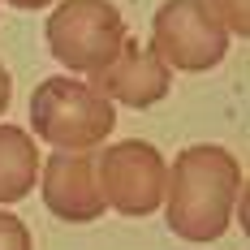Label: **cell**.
Here are the masks:
<instances>
[{"mask_svg": "<svg viewBox=\"0 0 250 250\" xmlns=\"http://www.w3.org/2000/svg\"><path fill=\"white\" fill-rule=\"evenodd\" d=\"M151 52L168 69L203 74L229 56V30L203 0H164L151 18Z\"/></svg>", "mask_w": 250, "mask_h": 250, "instance_id": "4", "label": "cell"}, {"mask_svg": "<svg viewBox=\"0 0 250 250\" xmlns=\"http://www.w3.org/2000/svg\"><path fill=\"white\" fill-rule=\"evenodd\" d=\"M0 250H35L30 229H26L13 211H0Z\"/></svg>", "mask_w": 250, "mask_h": 250, "instance_id": "10", "label": "cell"}, {"mask_svg": "<svg viewBox=\"0 0 250 250\" xmlns=\"http://www.w3.org/2000/svg\"><path fill=\"white\" fill-rule=\"evenodd\" d=\"M246 173L242 164L216 143H194L173 160L168 181H164V216L168 229L186 242H216L225 237L233 207L242 199Z\"/></svg>", "mask_w": 250, "mask_h": 250, "instance_id": "1", "label": "cell"}, {"mask_svg": "<svg viewBox=\"0 0 250 250\" xmlns=\"http://www.w3.org/2000/svg\"><path fill=\"white\" fill-rule=\"evenodd\" d=\"M203 4L216 13V22L225 26L229 35H237V39L250 35V0H203Z\"/></svg>", "mask_w": 250, "mask_h": 250, "instance_id": "9", "label": "cell"}, {"mask_svg": "<svg viewBox=\"0 0 250 250\" xmlns=\"http://www.w3.org/2000/svg\"><path fill=\"white\" fill-rule=\"evenodd\" d=\"M9 100H13V78H9V69L0 65V117L9 112Z\"/></svg>", "mask_w": 250, "mask_h": 250, "instance_id": "11", "label": "cell"}, {"mask_svg": "<svg viewBox=\"0 0 250 250\" xmlns=\"http://www.w3.org/2000/svg\"><path fill=\"white\" fill-rule=\"evenodd\" d=\"M91 91H100L108 104H129V108H151V104L168 100L173 91V69L155 56L151 48H138L134 35H125L121 52L91 74Z\"/></svg>", "mask_w": 250, "mask_h": 250, "instance_id": "7", "label": "cell"}, {"mask_svg": "<svg viewBox=\"0 0 250 250\" xmlns=\"http://www.w3.org/2000/svg\"><path fill=\"white\" fill-rule=\"evenodd\" d=\"M95 177H100V194L108 207H117L121 216H151L164 203L168 164L151 143L129 138L95 155Z\"/></svg>", "mask_w": 250, "mask_h": 250, "instance_id": "5", "label": "cell"}, {"mask_svg": "<svg viewBox=\"0 0 250 250\" xmlns=\"http://www.w3.org/2000/svg\"><path fill=\"white\" fill-rule=\"evenodd\" d=\"M43 155L35 147V134L22 125H0V203H18L35 190Z\"/></svg>", "mask_w": 250, "mask_h": 250, "instance_id": "8", "label": "cell"}, {"mask_svg": "<svg viewBox=\"0 0 250 250\" xmlns=\"http://www.w3.org/2000/svg\"><path fill=\"white\" fill-rule=\"evenodd\" d=\"M39 186H43V207L65 225H95L108 211L91 151H52V155H43Z\"/></svg>", "mask_w": 250, "mask_h": 250, "instance_id": "6", "label": "cell"}, {"mask_svg": "<svg viewBox=\"0 0 250 250\" xmlns=\"http://www.w3.org/2000/svg\"><path fill=\"white\" fill-rule=\"evenodd\" d=\"M125 22L112 0H61L56 13L48 18V48L52 56L78 69V74H95L104 69L125 43Z\"/></svg>", "mask_w": 250, "mask_h": 250, "instance_id": "3", "label": "cell"}, {"mask_svg": "<svg viewBox=\"0 0 250 250\" xmlns=\"http://www.w3.org/2000/svg\"><path fill=\"white\" fill-rule=\"evenodd\" d=\"M9 4H18V9H43V4H52V0H9Z\"/></svg>", "mask_w": 250, "mask_h": 250, "instance_id": "12", "label": "cell"}, {"mask_svg": "<svg viewBox=\"0 0 250 250\" xmlns=\"http://www.w3.org/2000/svg\"><path fill=\"white\" fill-rule=\"evenodd\" d=\"M117 129V108L78 78H43L30 91V134L56 151H91Z\"/></svg>", "mask_w": 250, "mask_h": 250, "instance_id": "2", "label": "cell"}]
</instances>
